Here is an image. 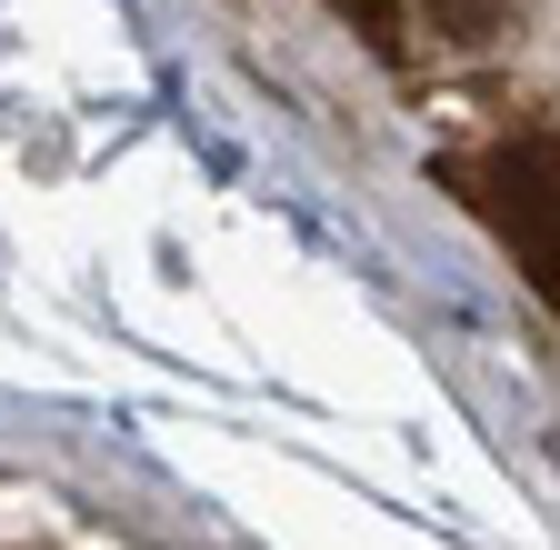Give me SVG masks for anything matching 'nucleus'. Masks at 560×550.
<instances>
[{"label": "nucleus", "instance_id": "nucleus-3", "mask_svg": "<svg viewBox=\"0 0 560 550\" xmlns=\"http://www.w3.org/2000/svg\"><path fill=\"white\" fill-rule=\"evenodd\" d=\"M330 11H340V21H361V31L381 40V50L400 40V0H330Z\"/></svg>", "mask_w": 560, "mask_h": 550}, {"label": "nucleus", "instance_id": "nucleus-1", "mask_svg": "<svg viewBox=\"0 0 560 550\" xmlns=\"http://www.w3.org/2000/svg\"><path fill=\"white\" fill-rule=\"evenodd\" d=\"M460 180L501 221V241L530 260V291L560 311V141H511L490 161H460Z\"/></svg>", "mask_w": 560, "mask_h": 550}, {"label": "nucleus", "instance_id": "nucleus-2", "mask_svg": "<svg viewBox=\"0 0 560 550\" xmlns=\"http://www.w3.org/2000/svg\"><path fill=\"white\" fill-rule=\"evenodd\" d=\"M420 21H431L451 50H480V40L511 31V0H420Z\"/></svg>", "mask_w": 560, "mask_h": 550}]
</instances>
